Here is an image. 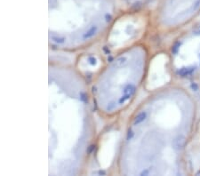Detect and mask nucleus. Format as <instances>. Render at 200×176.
<instances>
[{
    "mask_svg": "<svg viewBox=\"0 0 200 176\" xmlns=\"http://www.w3.org/2000/svg\"><path fill=\"white\" fill-rule=\"evenodd\" d=\"M185 143H186V139L183 135H178L177 137L174 138V140H173V149L175 150H183L185 147Z\"/></svg>",
    "mask_w": 200,
    "mask_h": 176,
    "instance_id": "1",
    "label": "nucleus"
},
{
    "mask_svg": "<svg viewBox=\"0 0 200 176\" xmlns=\"http://www.w3.org/2000/svg\"><path fill=\"white\" fill-rule=\"evenodd\" d=\"M97 30H98V27H97V26H95V25L92 26V27H91L85 33L83 34V36H82L83 39L87 40V39L92 38L93 37H94V35L96 34Z\"/></svg>",
    "mask_w": 200,
    "mask_h": 176,
    "instance_id": "2",
    "label": "nucleus"
},
{
    "mask_svg": "<svg viewBox=\"0 0 200 176\" xmlns=\"http://www.w3.org/2000/svg\"><path fill=\"white\" fill-rule=\"evenodd\" d=\"M147 116H148V114H147L146 111H141V112H140V113L135 117V118H134V126H139V125H141V123H143L145 120H146Z\"/></svg>",
    "mask_w": 200,
    "mask_h": 176,
    "instance_id": "3",
    "label": "nucleus"
},
{
    "mask_svg": "<svg viewBox=\"0 0 200 176\" xmlns=\"http://www.w3.org/2000/svg\"><path fill=\"white\" fill-rule=\"evenodd\" d=\"M195 71V68L191 67V68H181L180 69L178 70V74L180 77H187L191 75L193 72Z\"/></svg>",
    "mask_w": 200,
    "mask_h": 176,
    "instance_id": "4",
    "label": "nucleus"
},
{
    "mask_svg": "<svg viewBox=\"0 0 200 176\" xmlns=\"http://www.w3.org/2000/svg\"><path fill=\"white\" fill-rule=\"evenodd\" d=\"M135 89H136V87L133 84H128V85H126L124 86V88L123 89V92H124V94H134V92H135Z\"/></svg>",
    "mask_w": 200,
    "mask_h": 176,
    "instance_id": "5",
    "label": "nucleus"
},
{
    "mask_svg": "<svg viewBox=\"0 0 200 176\" xmlns=\"http://www.w3.org/2000/svg\"><path fill=\"white\" fill-rule=\"evenodd\" d=\"M51 39L56 44H59V45H62V44H64L65 41H66V38L64 37H62V36H58V35H52L51 36Z\"/></svg>",
    "mask_w": 200,
    "mask_h": 176,
    "instance_id": "6",
    "label": "nucleus"
},
{
    "mask_svg": "<svg viewBox=\"0 0 200 176\" xmlns=\"http://www.w3.org/2000/svg\"><path fill=\"white\" fill-rule=\"evenodd\" d=\"M131 97H132V94H124L122 97H120V98H119V100H118V104H120V105L124 104L126 101H128Z\"/></svg>",
    "mask_w": 200,
    "mask_h": 176,
    "instance_id": "7",
    "label": "nucleus"
},
{
    "mask_svg": "<svg viewBox=\"0 0 200 176\" xmlns=\"http://www.w3.org/2000/svg\"><path fill=\"white\" fill-rule=\"evenodd\" d=\"M180 42H176L173 45V48H172V52L173 54H176L179 49H180Z\"/></svg>",
    "mask_w": 200,
    "mask_h": 176,
    "instance_id": "8",
    "label": "nucleus"
},
{
    "mask_svg": "<svg viewBox=\"0 0 200 176\" xmlns=\"http://www.w3.org/2000/svg\"><path fill=\"white\" fill-rule=\"evenodd\" d=\"M134 131L130 128V129L128 130V132H127V134H126V140H127V142H130V140L134 138Z\"/></svg>",
    "mask_w": 200,
    "mask_h": 176,
    "instance_id": "9",
    "label": "nucleus"
},
{
    "mask_svg": "<svg viewBox=\"0 0 200 176\" xmlns=\"http://www.w3.org/2000/svg\"><path fill=\"white\" fill-rule=\"evenodd\" d=\"M126 61H127V58L126 57H120V58H118L117 60V65H123V64H124L125 62H126Z\"/></svg>",
    "mask_w": 200,
    "mask_h": 176,
    "instance_id": "10",
    "label": "nucleus"
},
{
    "mask_svg": "<svg viewBox=\"0 0 200 176\" xmlns=\"http://www.w3.org/2000/svg\"><path fill=\"white\" fill-rule=\"evenodd\" d=\"M80 100L85 102V103H87L88 102V98H87V94L85 93H80Z\"/></svg>",
    "mask_w": 200,
    "mask_h": 176,
    "instance_id": "11",
    "label": "nucleus"
},
{
    "mask_svg": "<svg viewBox=\"0 0 200 176\" xmlns=\"http://www.w3.org/2000/svg\"><path fill=\"white\" fill-rule=\"evenodd\" d=\"M88 62H89L90 65L95 66V65L97 64V60H96V58H94V57H89V58H88Z\"/></svg>",
    "mask_w": 200,
    "mask_h": 176,
    "instance_id": "12",
    "label": "nucleus"
},
{
    "mask_svg": "<svg viewBox=\"0 0 200 176\" xmlns=\"http://www.w3.org/2000/svg\"><path fill=\"white\" fill-rule=\"evenodd\" d=\"M193 34L197 35V36H199L200 35V25L197 26L194 29H193Z\"/></svg>",
    "mask_w": 200,
    "mask_h": 176,
    "instance_id": "13",
    "label": "nucleus"
},
{
    "mask_svg": "<svg viewBox=\"0 0 200 176\" xmlns=\"http://www.w3.org/2000/svg\"><path fill=\"white\" fill-rule=\"evenodd\" d=\"M115 107H116V104H115L114 102H111L110 104H108V105L107 110H108V111H110V110H114V109H115Z\"/></svg>",
    "mask_w": 200,
    "mask_h": 176,
    "instance_id": "14",
    "label": "nucleus"
},
{
    "mask_svg": "<svg viewBox=\"0 0 200 176\" xmlns=\"http://www.w3.org/2000/svg\"><path fill=\"white\" fill-rule=\"evenodd\" d=\"M190 87H191V89H192L193 91H197V90H198V85H197L196 83H192L191 85H190Z\"/></svg>",
    "mask_w": 200,
    "mask_h": 176,
    "instance_id": "15",
    "label": "nucleus"
},
{
    "mask_svg": "<svg viewBox=\"0 0 200 176\" xmlns=\"http://www.w3.org/2000/svg\"><path fill=\"white\" fill-rule=\"evenodd\" d=\"M94 145H91V146H89L88 147V149L86 150V152L88 153V154H91V153H92L93 151H94Z\"/></svg>",
    "mask_w": 200,
    "mask_h": 176,
    "instance_id": "16",
    "label": "nucleus"
},
{
    "mask_svg": "<svg viewBox=\"0 0 200 176\" xmlns=\"http://www.w3.org/2000/svg\"><path fill=\"white\" fill-rule=\"evenodd\" d=\"M105 18H106V22H110L111 21V19H112V17H111V15L110 14H106V16H105Z\"/></svg>",
    "mask_w": 200,
    "mask_h": 176,
    "instance_id": "17",
    "label": "nucleus"
},
{
    "mask_svg": "<svg viewBox=\"0 0 200 176\" xmlns=\"http://www.w3.org/2000/svg\"><path fill=\"white\" fill-rule=\"evenodd\" d=\"M103 51L105 52V54H110V49H108L107 46H104V47H103Z\"/></svg>",
    "mask_w": 200,
    "mask_h": 176,
    "instance_id": "18",
    "label": "nucleus"
},
{
    "mask_svg": "<svg viewBox=\"0 0 200 176\" xmlns=\"http://www.w3.org/2000/svg\"><path fill=\"white\" fill-rule=\"evenodd\" d=\"M149 173H150L149 170H145V171H142L141 173V175H149Z\"/></svg>",
    "mask_w": 200,
    "mask_h": 176,
    "instance_id": "19",
    "label": "nucleus"
},
{
    "mask_svg": "<svg viewBox=\"0 0 200 176\" xmlns=\"http://www.w3.org/2000/svg\"><path fill=\"white\" fill-rule=\"evenodd\" d=\"M98 173H99V174H102V175H105V173H105L104 171H100V172H98Z\"/></svg>",
    "mask_w": 200,
    "mask_h": 176,
    "instance_id": "20",
    "label": "nucleus"
},
{
    "mask_svg": "<svg viewBox=\"0 0 200 176\" xmlns=\"http://www.w3.org/2000/svg\"><path fill=\"white\" fill-rule=\"evenodd\" d=\"M95 91H96V88L94 86V87H93V92H95Z\"/></svg>",
    "mask_w": 200,
    "mask_h": 176,
    "instance_id": "21",
    "label": "nucleus"
},
{
    "mask_svg": "<svg viewBox=\"0 0 200 176\" xmlns=\"http://www.w3.org/2000/svg\"><path fill=\"white\" fill-rule=\"evenodd\" d=\"M108 61H112V57H110V58H108Z\"/></svg>",
    "mask_w": 200,
    "mask_h": 176,
    "instance_id": "22",
    "label": "nucleus"
}]
</instances>
